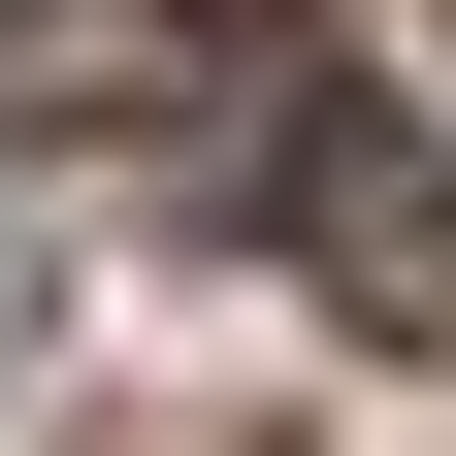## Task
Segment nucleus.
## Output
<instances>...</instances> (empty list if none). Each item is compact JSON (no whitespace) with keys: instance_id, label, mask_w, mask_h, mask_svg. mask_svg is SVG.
<instances>
[{"instance_id":"nucleus-1","label":"nucleus","mask_w":456,"mask_h":456,"mask_svg":"<svg viewBox=\"0 0 456 456\" xmlns=\"http://www.w3.org/2000/svg\"><path fill=\"white\" fill-rule=\"evenodd\" d=\"M228 66H261V0H33V33H0L33 131H163V98H228Z\"/></svg>"},{"instance_id":"nucleus-2","label":"nucleus","mask_w":456,"mask_h":456,"mask_svg":"<svg viewBox=\"0 0 456 456\" xmlns=\"http://www.w3.org/2000/svg\"><path fill=\"white\" fill-rule=\"evenodd\" d=\"M294 228H326V294H359V326H456V163H424V131H326Z\"/></svg>"}]
</instances>
